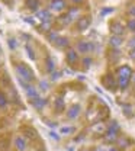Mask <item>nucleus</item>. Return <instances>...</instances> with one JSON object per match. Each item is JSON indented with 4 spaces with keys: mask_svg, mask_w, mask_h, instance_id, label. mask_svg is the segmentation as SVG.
I'll return each mask as SVG.
<instances>
[{
    "mask_svg": "<svg viewBox=\"0 0 135 151\" xmlns=\"http://www.w3.org/2000/svg\"><path fill=\"white\" fill-rule=\"evenodd\" d=\"M15 70H16V74L19 76L20 80H23V81H26V83H29V81H32L34 80V71L26 65V64H16L15 65Z\"/></svg>",
    "mask_w": 135,
    "mask_h": 151,
    "instance_id": "obj_1",
    "label": "nucleus"
},
{
    "mask_svg": "<svg viewBox=\"0 0 135 151\" xmlns=\"http://www.w3.org/2000/svg\"><path fill=\"white\" fill-rule=\"evenodd\" d=\"M116 74H118V78H126V80H131V78H132V74H134V71H132V68H131L129 65H121V67H118Z\"/></svg>",
    "mask_w": 135,
    "mask_h": 151,
    "instance_id": "obj_2",
    "label": "nucleus"
},
{
    "mask_svg": "<svg viewBox=\"0 0 135 151\" xmlns=\"http://www.w3.org/2000/svg\"><path fill=\"white\" fill-rule=\"evenodd\" d=\"M93 50H95V44H92L89 41H78L77 42V52L87 54V52H92Z\"/></svg>",
    "mask_w": 135,
    "mask_h": 151,
    "instance_id": "obj_3",
    "label": "nucleus"
},
{
    "mask_svg": "<svg viewBox=\"0 0 135 151\" xmlns=\"http://www.w3.org/2000/svg\"><path fill=\"white\" fill-rule=\"evenodd\" d=\"M102 83H103V86H105L106 89H109V90H115L116 87H118V81H116V78L112 74L105 76V77L102 78Z\"/></svg>",
    "mask_w": 135,
    "mask_h": 151,
    "instance_id": "obj_4",
    "label": "nucleus"
},
{
    "mask_svg": "<svg viewBox=\"0 0 135 151\" xmlns=\"http://www.w3.org/2000/svg\"><path fill=\"white\" fill-rule=\"evenodd\" d=\"M109 28H111V32H112V35L122 37V34L125 32V28H124V25H122L119 20H113V22H111Z\"/></svg>",
    "mask_w": 135,
    "mask_h": 151,
    "instance_id": "obj_5",
    "label": "nucleus"
},
{
    "mask_svg": "<svg viewBox=\"0 0 135 151\" xmlns=\"http://www.w3.org/2000/svg\"><path fill=\"white\" fill-rule=\"evenodd\" d=\"M90 23H92L90 16H81V18H78L77 25H76V26H77L78 31H86V29H89Z\"/></svg>",
    "mask_w": 135,
    "mask_h": 151,
    "instance_id": "obj_6",
    "label": "nucleus"
},
{
    "mask_svg": "<svg viewBox=\"0 0 135 151\" xmlns=\"http://www.w3.org/2000/svg\"><path fill=\"white\" fill-rule=\"evenodd\" d=\"M65 7H67V1L65 0H54L50 4V9L54 10V12H62Z\"/></svg>",
    "mask_w": 135,
    "mask_h": 151,
    "instance_id": "obj_7",
    "label": "nucleus"
},
{
    "mask_svg": "<svg viewBox=\"0 0 135 151\" xmlns=\"http://www.w3.org/2000/svg\"><path fill=\"white\" fill-rule=\"evenodd\" d=\"M78 113H80V105H73V106H70L67 116H68V119H76L78 116Z\"/></svg>",
    "mask_w": 135,
    "mask_h": 151,
    "instance_id": "obj_8",
    "label": "nucleus"
},
{
    "mask_svg": "<svg viewBox=\"0 0 135 151\" xmlns=\"http://www.w3.org/2000/svg\"><path fill=\"white\" fill-rule=\"evenodd\" d=\"M45 105H47V99H44V97H37V99L32 100V106L38 111H42Z\"/></svg>",
    "mask_w": 135,
    "mask_h": 151,
    "instance_id": "obj_9",
    "label": "nucleus"
},
{
    "mask_svg": "<svg viewBox=\"0 0 135 151\" xmlns=\"http://www.w3.org/2000/svg\"><path fill=\"white\" fill-rule=\"evenodd\" d=\"M122 37H118V35H112V37L109 38V45L112 47V48H119L121 45H122Z\"/></svg>",
    "mask_w": 135,
    "mask_h": 151,
    "instance_id": "obj_10",
    "label": "nucleus"
},
{
    "mask_svg": "<svg viewBox=\"0 0 135 151\" xmlns=\"http://www.w3.org/2000/svg\"><path fill=\"white\" fill-rule=\"evenodd\" d=\"M67 61L70 64H74V63L78 61V52L76 50H68L67 51Z\"/></svg>",
    "mask_w": 135,
    "mask_h": 151,
    "instance_id": "obj_11",
    "label": "nucleus"
},
{
    "mask_svg": "<svg viewBox=\"0 0 135 151\" xmlns=\"http://www.w3.org/2000/svg\"><path fill=\"white\" fill-rule=\"evenodd\" d=\"M22 131H23V134H25L26 137H29V138H32V139L38 138V132H37V129H34L32 127H23Z\"/></svg>",
    "mask_w": 135,
    "mask_h": 151,
    "instance_id": "obj_12",
    "label": "nucleus"
},
{
    "mask_svg": "<svg viewBox=\"0 0 135 151\" xmlns=\"http://www.w3.org/2000/svg\"><path fill=\"white\" fill-rule=\"evenodd\" d=\"M35 16H37L39 20H42V22H48V20H51V15H50L48 10H38V12L35 13Z\"/></svg>",
    "mask_w": 135,
    "mask_h": 151,
    "instance_id": "obj_13",
    "label": "nucleus"
},
{
    "mask_svg": "<svg viewBox=\"0 0 135 151\" xmlns=\"http://www.w3.org/2000/svg\"><path fill=\"white\" fill-rule=\"evenodd\" d=\"M15 145H16V148L19 151H25L26 150V141H25V138L23 137H16L15 138Z\"/></svg>",
    "mask_w": 135,
    "mask_h": 151,
    "instance_id": "obj_14",
    "label": "nucleus"
},
{
    "mask_svg": "<svg viewBox=\"0 0 135 151\" xmlns=\"http://www.w3.org/2000/svg\"><path fill=\"white\" fill-rule=\"evenodd\" d=\"M55 64H54V60L51 58V57H47L45 58V70H47V73H54L55 70Z\"/></svg>",
    "mask_w": 135,
    "mask_h": 151,
    "instance_id": "obj_15",
    "label": "nucleus"
},
{
    "mask_svg": "<svg viewBox=\"0 0 135 151\" xmlns=\"http://www.w3.org/2000/svg\"><path fill=\"white\" fill-rule=\"evenodd\" d=\"M118 132H112V131H106L105 132V141L106 142H116L118 141Z\"/></svg>",
    "mask_w": 135,
    "mask_h": 151,
    "instance_id": "obj_16",
    "label": "nucleus"
},
{
    "mask_svg": "<svg viewBox=\"0 0 135 151\" xmlns=\"http://www.w3.org/2000/svg\"><path fill=\"white\" fill-rule=\"evenodd\" d=\"M26 7L29 10H34V12H38L39 7V0H26Z\"/></svg>",
    "mask_w": 135,
    "mask_h": 151,
    "instance_id": "obj_17",
    "label": "nucleus"
},
{
    "mask_svg": "<svg viewBox=\"0 0 135 151\" xmlns=\"http://www.w3.org/2000/svg\"><path fill=\"white\" fill-rule=\"evenodd\" d=\"M26 94H28V97H31L32 100H34V99H37V97H39L38 90H37L34 86H31V84H29V86H28V89H26Z\"/></svg>",
    "mask_w": 135,
    "mask_h": 151,
    "instance_id": "obj_18",
    "label": "nucleus"
},
{
    "mask_svg": "<svg viewBox=\"0 0 135 151\" xmlns=\"http://www.w3.org/2000/svg\"><path fill=\"white\" fill-rule=\"evenodd\" d=\"M67 15H68V16H70L71 19L78 18V15H80V7H77V6H73V7H70V9H68V12H67Z\"/></svg>",
    "mask_w": 135,
    "mask_h": 151,
    "instance_id": "obj_19",
    "label": "nucleus"
},
{
    "mask_svg": "<svg viewBox=\"0 0 135 151\" xmlns=\"http://www.w3.org/2000/svg\"><path fill=\"white\" fill-rule=\"evenodd\" d=\"M68 44H70V41L67 39V38L61 37L57 39V42H55V45H57L58 48H67L68 47Z\"/></svg>",
    "mask_w": 135,
    "mask_h": 151,
    "instance_id": "obj_20",
    "label": "nucleus"
},
{
    "mask_svg": "<svg viewBox=\"0 0 135 151\" xmlns=\"http://www.w3.org/2000/svg\"><path fill=\"white\" fill-rule=\"evenodd\" d=\"M106 128L108 127H105V124L103 122H96V125H93V131L97 132V134H102V132H106Z\"/></svg>",
    "mask_w": 135,
    "mask_h": 151,
    "instance_id": "obj_21",
    "label": "nucleus"
},
{
    "mask_svg": "<svg viewBox=\"0 0 135 151\" xmlns=\"http://www.w3.org/2000/svg\"><path fill=\"white\" fill-rule=\"evenodd\" d=\"M116 144L121 147V148H126L129 144H131V141L128 139V138H125V137H121V138H118V141H116Z\"/></svg>",
    "mask_w": 135,
    "mask_h": 151,
    "instance_id": "obj_22",
    "label": "nucleus"
},
{
    "mask_svg": "<svg viewBox=\"0 0 135 151\" xmlns=\"http://www.w3.org/2000/svg\"><path fill=\"white\" fill-rule=\"evenodd\" d=\"M39 29L42 31V32H51L52 29H51V20H48V22H42L41 25H39Z\"/></svg>",
    "mask_w": 135,
    "mask_h": 151,
    "instance_id": "obj_23",
    "label": "nucleus"
},
{
    "mask_svg": "<svg viewBox=\"0 0 135 151\" xmlns=\"http://www.w3.org/2000/svg\"><path fill=\"white\" fill-rule=\"evenodd\" d=\"M0 86H1V87H7V89H10V87H12L10 80H9V77H7V76H1V77H0Z\"/></svg>",
    "mask_w": 135,
    "mask_h": 151,
    "instance_id": "obj_24",
    "label": "nucleus"
},
{
    "mask_svg": "<svg viewBox=\"0 0 135 151\" xmlns=\"http://www.w3.org/2000/svg\"><path fill=\"white\" fill-rule=\"evenodd\" d=\"M106 131H112V132H119V124L116 121H111V124L108 125Z\"/></svg>",
    "mask_w": 135,
    "mask_h": 151,
    "instance_id": "obj_25",
    "label": "nucleus"
},
{
    "mask_svg": "<svg viewBox=\"0 0 135 151\" xmlns=\"http://www.w3.org/2000/svg\"><path fill=\"white\" fill-rule=\"evenodd\" d=\"M58 32L57 31H51V32H48L47 34V39L50 41V42H57V39H58Z\"/></svg>",
    "mask_w": 135,
    "mask_h": 151,
    "instance_id": "obj_26",
    "label": "nucleus"
},
{
    "mask_svg": "<svg viewBox=\"0 0 135 151\" xmlns=\"http://www.w3.org/2000/svg\"><path fill=\"white\" fill-rule=\"evenodd\" d=\"M128 86H129V80H126V78H118V87L119 89L125 90Z\"/></svg>",
    "mask_w": 135,
    "mask_h": 151,
    "instance_id": "obj_27",
    "label": "nucleus"
},
{
    "mask_svg": "<svg viewBox=\"0 0 135 151\" xmlns=\"http://www.w3.org/2000/svg\"><path fill=\"white\" fill-rule=\"evenodd\" d=\"M58 19H60V22H61L62 25H68V23H71V20H73L68 15H61Z\"/></svg>",
    "mask_w": 135,
    "mask_h": 151,
    "instance_id": "obj_28",
    "label": "nucleus"
},
{
    "mask_svg": "<svg viewBox=\"0 0 135 151\" xmlns=\"http://www.w3.org/2000/svg\"><path fill=\"white\" fill-rule=\"evenodd\" d=\"M126 28H128L129 31L135 32V19L134 18H129V19H128V22H126Z\"/></svg>",
    "mask_w": 135,
    "mask_h": 151,
    "instance_id": "obj_29",
    "label": "nucleus"
},
{
    "mask_svg": "<svg viewBox=\"0 0 135 151\" xmlns=\"http://www.w3.org/2000/svg\"><path fill=\"white\" fill-rule=\"evenodd\" d=\"M55 106H57L58 111H62V109H64V100H62V97H57V100H55Z\"/></svg>",
    "mask_w": 135,
    "mask_h": 151,
    "instance_id": "obj_30",
    "label": "nucleus"
},
{
    "mask_svg": "<svg viewBox=\"0 0 135 151\" xmlns=\"http://www.w3.org/2000/svg\"><path fill=\"white\" fill-rule=\"evenodd\" d=\"M7 105V97L4 96L3 92H0V108H4Z\"/></svg>",
    "mask_w": 135,
    "mask_h": 151,
    "instance_id": "obj_31",
    "label": "nucleus"
},
{
    "mask_svg": "<svg viewBox=\"0 0 135 151\" xmlns=\"http://www.w3.org/2000/svg\"><path fill=\"white\" fill-rule=\"evenodd\" d=\"M112 12H113V7H103V9L100 10V16L103 18V16H106V15L112 13Z\"/></svg>",
    "mask_w": 135,
    "mask_h": 151,
    "instance_id": "obj_32",
    "label": "nucleus"
},
{
    "mask_svg": "<svg viewBox=\"0 0 135 151\" xmlns=\"http://www.w3.org/2000/svg\"><path fill=\"white\" fill-rule=\"evenodd\" d=\"M25 50H26V52H28L31 60H35V54H34V50L31 48V45H25Z\"/></svg>",
    "mask_w": 135,
    "mask_h": 151,
    "instance_id": "obj_33",
    "label": "nucleus"
},
{
    "mask_svg": "<svg viewBox=\"0 0 135 151\" xmlns=\"http://www.w3.org/2000/svg\"><path fill=\"white\" fill-rule=\"evenodd\" d=\"M60 132L61 134H71V132H74V128L73 127H65V128H61Z\"/></svg>",
    "mask_w": 135,
    "mask_h": 151,
    "instance_id": "obj_34",
    "label": "nucleus"
},
{
    "mask_svg": "<svg viewBox=\"0 0 135 151\" xmlns=\"http://www.w3.org/2000/svg\"><path fill=\"white\" fill-rule=\"evenodd\" d=\"M7 44H9V48H10V50H15V48H16V39H15V38H10V39L7 41Z\"/></svg>",
    "mask_w": 135,
    "mask_h": 151,
    "instance_id": "obj_35",
    "label": "nucleus"
},
{
    "mask_svg": "<svg viewBox=\"0 0 135 151\" xmlns=\"http://www.w3.org/2000/svg\"><path fill=\"white\" fill-rule=\"evenodd\" d=\"M128 15H129L131 18L135 19V4H131V6L128 7Z\"/></svg>",
    "mask_w": 135,
    "mask_h": 151,
    "instance_id": "obj_36",
    "label": "nucleus"
},
{
    "mask_svg": "<svg viewBox=\"0 0 135 151\" xmlns=\"http://www.w3.org/2000/svg\"><path fill=\"white\" fill-rule=\"evenodd\" d=\"M124 113H125V116H132L131 106H124Z\"/></svg>",
    "mask_w": 135,
    "mask_h": 151,
    "instance_id": "obj_37",
    "label": "nucleus"
},
{
    "mask_svg": "<svg viewBox=\"0 0 135 151\" xmlns=\"http://www.w3.org/2000/svg\"><path fill=\"white\" fill-rule=\"evenodd\" d=\"M60 77H61V73H60V71H54V73H51V80H52V81L58 80Z\"/></svg>",
    "mask_w": 135,
    "mask_h": 151,
    "instance_id": "obj_38",
    "label": "nucleus"
},
{
    "mask_svg": "<svg viewBox=\"0 0 135 151\" xmlns=\"http://www.w3.org/2000/svg\"><path fill=\"white\" fill-rule=\"evenodd\" d=\"M128 48H129V50H135V37L131 38V39L128 41Z\"/></svg>",
    "mask_w": 135,
    "mask_h": 151,
    "instance_id": "obj_39",
    "label": "nucleus"
},
{
    "mask_svg": "<svg viewBox=\"0 0 135 151\" xmlns=\"http://www.w3.org/2000/svg\"><path fill=\"white\" fill-rule=\"evenodd\" d=\"M83 64H84V67H90V64H92V58H90V57L83 58Z\"/></svg>",
    "mask_w": 135,
    "mask_h": 151,
    "instance_id": "obj_40",
    "label": "nucleus"
},
{
    "mask_svg": "<svg viewBox=\"0 0 135 151\" xmlns=\"http://www.w3.org/2000/svg\"><path fill=\"white\" fill-rule=\"evenodd\" d=\"M39 87H41V90H48V83H47L45 80H41Z\"/></svg>",
    "mask_w": 135,
    "mask_h": 151,
    "instance_id": "obj_41",
    "label": "nucleus"
},
{
    "mask_svg": "<svg viewBox=\"0 0 135 151\" xmlns=\"http://www.w3.org/2000/svg\"><path fill=\"white\" fill-rule=\"evenodd\" d=\"M50 137H51L52 139H55V141H60V135H57L54 131H50Z\"/></svg>",
    "mask_w": 135,
    "mask_h": 151,
    "instance_id": "obj_42",
    "label": "nucleus"
},
{
    "mask_svg": "<svg viewBox=\"0 0 135 151\" xmlns=\"http://www.w3.org/2000/svg\"><path fill=\"white\" fill-rule=\"evenodd\" d=\"M129 58L135 61V50H131V52H129Z\"/></svg>",
    "mask_w": 135,
    "mask_h": 151,
    "instance_id": "obj_43",
    "label": "nucleus"
},
{
    "mask_svg": "<svg viewBox=\"0 0 135 151\" xmlns=\"http://www.w3.org/2000/svg\"><path fill=\"white\" fill-rule=\"evenodd\" d=\"M84 0H71V3H74V4H81Z\"/></svg>",
    "mask_w": 135,
    "mask_h": 151,
    "instance_id": "obj_44",
    "label": "nucleus"
},
{
    "mask_svg": "<svg viewBox=\"0 0 135 151\" xmlns=\"http://www.w3.org/2000/svg\"><path fill=\"white\" fill-rule=\"evenodd\" d=\"M23 20H26V22H28V23H31V25H35V22H34V20H31L29 18H23Z\"/></svg>",
    "mask_w": 135,
    "mask_h": 151,
    "instance_id": "obj_45",
    "label": "nucleus"
},
{
    "mask_svg": "<svg viewBox=\"0 0 135 151\" xmlns=\"http://www.w3.org/2000/svg\"><path fill=\"white\" fill-rule=\"evenodd\" d=\"M47 125H48V127H51V128H54V127H55V124H52L51 121H47Z\"/></svg>",
    "mask_w": 135,
    "mask_h": 151,
    "instance_id": "obj_46",
    "label": "nucleus"
},
{
    "mask_svg": "<svg viewBox=\"0 0 135 151\" xmlns=\"http://www.w3.org/2000/svg\"><path fill=\"white\" fill-rule=\"evenodd\" d=\"M132 81H134V83H135V73H134V74H132Z\"/></svg>",
    "mask_w": 135,
    "mask_h": 151,
    "instance_id": "obj_47",
    "label": "nucleus"
},
{
    "mask_svg": "<svg viewBox=\"0 0 135 151\" xmlns=\"http://www.w3.org/2000/svg\"><path fill=\"white\" fill-rule=\"evenodd\" d=\"M109 151H119V150H118V148H111Z\"/></svg>",
    "mask_w": 135,
    "mask_h": 151,
    "instance_id": "obj_48",
    "label": "nucleus"
},
{
    "mask_svg": "<svg viewBox=\"0 0 135 151\" xmlns=\"http://www.w3.org/2000/svg\"><path fill=\"white\" fill-rule=\"evenodd\" d=\"M37 151H45V150H44V148L41 147V148H38V150H37Z\"/></svg>",
    "mask_w": 135,
    "mask_h": 151,
    "instance_id": "obj_49",
    "label": "nucleus"
},
{
    "mask_svg": "<svg viewBox=\"0 0 135 151\" xmlns=\"http://www.w3.org/2000/svg\"><path fill=\"white\" fill-rule=\"evenodd\" d=\"M81 151H90V150H81Z\"/></svg>",
    "mask_w": 135,
    "mask_h": 151,
    "instance_id": "obj_50",
    "label": "nucleus"
},
{
    "mask_svg": "<svg viewBox=\"0 0 135 151\" xmlns=\"http://www.w3.org/2000/svg\"><path fill=\"white\" fill-rule=\"evenodd\" d=\"M99 151H105V150H99Z\"/></svg>",
    "mask_w": 135,
    "mask_h": 151,
    "instance_id": "obj_51",
    "label": "nucleus"
},
{
    "mask_svg": "<svg viewBox=\"0 0 135 151\" xmlns=\"http://www.w3.org/2000/svg\"><path fill=\"white\" fill-rule=\"evenodd\" d=\"M0 52H1V48H0Z\"/></svg>",
    "mask_w": 135,
    "mask_h": 151,
    "instance_id": "obj_52",
    "label": "nucleus"
},
{
    "mask_svg": "<svg viewBox=\"0 0 135 151\" xmlns=\"http://www.w3.org/2000/svg\"><path fill=\"white\" fill-rule=\"evenodd\" d=\"M52 1H54V0H52Z\"/></svg>",
    "mask_w": 135,
    "mask_h": 151,
    "instance_id": "obj_53",
    "label": "nucleus"
}]
</instances>
